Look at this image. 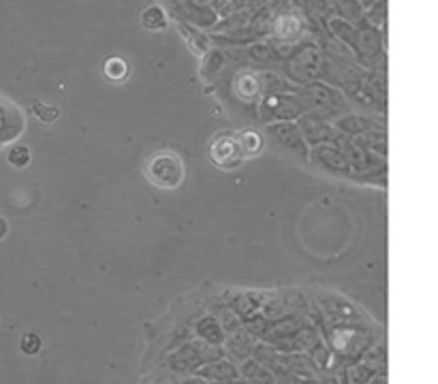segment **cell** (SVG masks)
Listing matches in <instances>:
<instances>
[{
  "mask_svg": "<svg viewBox=\"0 0 438 384\" xmlns=\"http://www.w3.org/2000/svg\"><path fill=\"white\" fill-rule=\"evenodd\" d=\"M143 176L160 190H178L186 180L184 160L172 150H156L143 164Z\"/></svg>",
  "mask_w": 438,
  "mask_h": 384,
  "instance_id": "obj_1",
  "label": "cell"
},
{
  "mask_svg": "<svg viewBox=\"0 0 438 384\" xmlns=\"http://www.w3.org/2000/svg\"><path fill=\"white\" fill-rule=\"evenodd\" d=\"M207 158L218 169H225V171L238 169L244 160V154L238 143V135L229 131L214 135L207 145Z\"/></svg>",
  "mask_w": 438,
  "mask_h": 384,
  "instance_id": "obj_2",
  "label": "cell"
},
{
  "mask_svg": "<svg viewBox=\"0 0 438 384\" xmlns=\"http://www.w3.org/2000/svg\"><path fill=\"white\" fill-rule=\"evenodd\" d=\"M26 131V116L7 96H0V150L13 145Z\"/></svg>",
  "mask_w": 438,
  "mask_h": 384,
  "instance_id": "obj_3",
  "label": "cell"
},
{
  "mask_svg": "<svg viewBox=\"0 0 438 384\" xmlns=\"http://www.w3.org/2000/svg\"><path fill=\"white\" fill-rule=\"evenodd\" d=\"M238 135V143H240V150L244 154V158H252V156H259L263 152V137L252 131V128H244Z\"/></svg>",
  "mask_w": 438,
  "mask_h": 384,
  "instance_id": "obj_4",
  "label": "cell"
},
{
  "mask_svg": "<svg viewBox=\"0 0 438 384\" xmlns=\"http://www.w3.org/2000/svg\"><path fill=\"white\" fill-rule=\"evenodd\" d=\"M141 24L148 30H162L167 26V15L160 7H150L141 13Z\"/></svg>",
  "mask_w": 438,
  "mask_h": 384,
  "instance_id": "obj_5",
  "label": "cell"
},
{
  "mask_svg": "<svg viewBox=\"0 0 438 384\" xmlns=\"http://www.w3.org/2000/svg\"><path fill=\"white\" fill-rule=\"evenodd\" d=\"M30 160H32V154H30V150H28L26 145H22V143H13V145L9 147V152H7V162L11 164V167H15V169L28 167Z\"/></svg>",
  "mask_w": 438,
  "mask_h": 384,
  "instance_id": "obj_6",
  "label": "cell"
},
{
  "mask_svg": "<svg viewBox=\"0 0 438 384\" xmlns=\"http://www.w3.org/2000/svg\"><path fill=\"white\" fill-rule=\"evenodd\" d=\"M129 73V65L127 60H122L120 56H114L105 62V77L112 81H122Z\"/></svg>",
  "mask_w": 438,
  "mask_h": 384,
  "instance_id": "obj_7",
  "label": "cell"
},
{
  "mask_svg": "<svg viewBox=\"0 0 438 384\" xmlns=\"http://www.w3.org/2000/svg\"><path fill=\"white\" fill-rule=\"evenodd\" d=\"M32 112L37 114V118L45 124H51V122H56L60 118V109L58 107H53V105H39L34 102L32 107Z\"/></svg>",
  "mask_w": 438,
  "mask_h": 384,
  "instance_id": "obj_8",
  "label": "cell"
},
{
  "mask_svg": "<svg viewBox=\"0 0 438 384\" xmlns=\"http://www.w3.org/2000/svg\"><path fill=\"white\" fill-rule=\"evenodd\" d=\"M20 348H22V352H26V355H37V352L41 350V340H39V336L26 333V336L22 338Z\"/></svg>",
  "mask_w": 438,
  "mask_h": 384,
  "instance_id": "obj_9",
  "label": "cell"
},
{
  "mask_svg": "<svg viewBox=\"0 0 438 384\" xmlns=\"http://www.w3.org/2000/svg\"><path fill=\"white\" fill-rule=\"evenodd\" d=\"M7 233H9V223L5 216H0V241L7 237Z\"/></svg>",
  "mask_w": 438,
  "mask_h": 384,
  "instance_id": "obj_10",
  "label": "cell"
}]
</instances>
